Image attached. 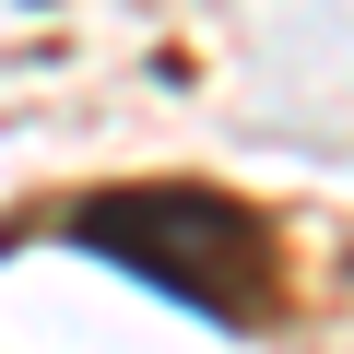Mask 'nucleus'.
<instances>
[{"label":"nucleus","mask_w":354,"mask_h":354,"mask_svg":"<svg viewBox=\"0 0 354 354\" xmlns=\"http://www.w3.org/2000/svg\"><path fill=\"white\" fill-rule=\"evenodd\" d=\"M48 236L177 295L189 319H225V330H260L283 307V236L236 189H201V177H106V189L48 213Z\"/></svg>","instance_id":"obj_1"}]
</instances>
